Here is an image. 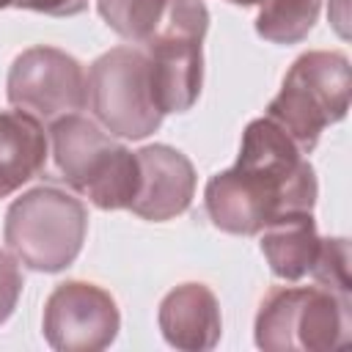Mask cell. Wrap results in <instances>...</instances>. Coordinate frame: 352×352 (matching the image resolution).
<instances>
[{"instance_id":"1","label":"cell","mask_w":352,"mask_h":352,"mask_svg":"<svg viewBox=\"0 0 352 352\" xmlns=\"http://www.w3.org/2000/svg\"><path fill=\"white\" fill-rule=\"evenodd\" d=\"M316 192V173L300 146L264 116L248 124L236 162L209 179L204 204L220 231L253 236L283 214L311 212Z\"/></svg>"},{"instance_id":"2","label":"cell","mask_w":352,"mask_h":352,"mask_svg":"<svg viewBox=\"0 0 352 352\" xmlns=\"http://www.w3.org/2000/svg\"><path fill=\"white\" fill-rule=\"evenodd\" d=\"M50 154L60 182L85 195L99 209H129L140 165L138 154L113 140L102 126L80 113L50 124Z\"/></svg>"},{"instance_id":"3","label":"cell","mask_w":352,"mask_h":352,"mask_svg":"<svg viewBox=\"0 0 352 352\" xmlns=\"http://www.w3.org/2000/svg\"><path fill=\"white\" fill-rule=\"evenodd\" d=\"M88 234L85 204L60 187L19 195L3 223V239L16 261L36 272H60L82 250Z\"/></svg>"},{"instance_id":"4","label":"cell","mask_w":352,"mask_h":352,"mask_svg":"<svg viewBox=\"0 0 352 352\" xmlns=\"http://www.w3.org/2000/svg\"><path fill=\"white\" fill-rule=\"evenodd\" d=\"M349 110V60L344 52L314 50L300 55L283 77L278 96L267 107L272 118L308 154L324 126L341 121Z\"/></svg>"},{"instance_id":"5","label":"cell","mask_w":352,"mask_h":352,"mask_svg":"<svg viewBox=\"0 0 352 352\" xmlns=\"http://www.w3.org/2000/svg\"><path fill=\"white\" fill-rule=\"evenodd\" d=\"M349 341V297L327 286H275L256 316L261 349H336Z\"/></svg>"},{"instance_id":"6","label":"cell","mask_w":352,"mask_h":352,"mask_svg":"<svg viewBox=\"0 0 352 352\" xmlns=\"http://www.w3.org/2000/svg\"><path fill=\"white\" fill-rule=\"evenodd\" d=\"M209 11L204 0H168L165 16L154 36L140 44L148 69L157 107L165 113H184L195 104L204 82V36Z\"/></svg>"},{"instance_id":"7","label":"cell","mask_w":352,"mask_h":352,"mask_svg":"<svg viewBox=\"0 0 352 352\" xmlns=\"http://www.w3.org/2000/svg\"><path fill=\"white\" fill-rule=\"evenodd\" d=\"M88 104L104 132L140 140L162 124L143 47H113L88 69Z\"/></svg>"},{"instance_id":"8","label":"cell","mask_w":352,"mask_h":352,"mask_svg":"<svg viewBox=\"0 0 352 352\" xmlns=\"http://www.w3.org/2000/svg\"><path fill=\"white\" fill-rule=\"evenodd\" d=\"M6 96L16 110L38 121L80 113L88 104V74L77 58L58 47H30L8 69Z\"/></svg>"},{"instance_id":"9","label":"cell","mask_w":352,"mask_h":352,"mask_svg":"<svg viewBox=\"0 0 352 352\" xmlns=\"http://www.w3.org/2000/svg\"><path fill=\"white\" fill-rule=\"evenodd\" d=\"M118 324L121 316L110 292L88 280H63L44 302V336L60 352L104 349Z\"/></svg>"},{"instance_id":"10","label":"cell","mask_w":352,"mask_h":352,"mask_svg":"<svg viewBox=\"0 0 352 352\" xmlns=\"http://www.w3.org/2000/svg\"><path fill=\"white\" fill-rule=\"evenodd\" d=\"M138 154L140 182L129 209L143 220H170L187 212L195 192V168L192 162L165 143L143 146Z\"/></svg>"},{"instance_id":"11","label":"cell","mask_w":352,"mask_h":352,"mask_svg":"<svg viewBox=\"0 0 352 352\" xmlns=\"http://www.w3.org/2000/svg\"><path fill=\"white\" fill-rule=\"evenodd\" d=\"M220 327L217 297L204 283H182L160 302V330L176 349H212Z\"/></svg>"},{"instance_id":"12","label":"cell","mask_w":352,"mask_h":352,"mask_svg":"<svg viewBox=\"0 0 352 352\" xmlns=\"http://www.w3.org/2000/svg\"><path fill=\"white\" fill-rule=\"evenodd\" d=\"M50 143L38 118L25 110L0 113V198L28 184L47 162Z\"/></svg>"},{"instance_id":"13","label":"cell","mask_w":352,"mask_h":352,"mask_svg":"<svg viewBox=\"0 0 352 352\" xmlns=\"http://www.w3.org/2000/svg\"><path fill=\"white\" fill-rule=\"evenodd\" d=\"M322 248V236L316 234V223L311 212H292L272 220L261 234V253L280 280H300L311 275L316 256Z\"/></svg>"},{"instance_id":"14","label":"cell","mask_w":352,"mask_h":352,"mask_svg":"<svg viewBox=\"0 0 352 352\" xmlns=\"http://www.w3.org/2000/svg\"><path fill=\"white\" fill-rule=\"evenodd\" d=\"M319 8L322 0H264L256 33L272 44H297L314 30Z\"/></svg>"},{"instance_id":"15","label":"cell","mask_w":352,"mask_h":352,"mask_svg":"<svg viewBox=\"0 0 352 352\" xmlns=\"http://www.w3.org/2000/svg\"><path fill=\"white\" fill-rule=\"evenodd\" d=\"M102 19L126 41L146 44L160 28L168 0H96Z\"/></svg>"},{"instance_id":"16","label":"cell","mask_w":352,"mask_h":352,"mask_svg":"<svg viewBox=\"0 0 352 352\" xmlns=\"http://www.w3.org/2000/svg\"><path fill=\"white\" fill-rule=\"evenodd\" d=\"M311 275L319 286H327V289L349 297V245L344 236L322 239V248H319Z\"/></svg>"},{"instance_id":"17","label":"cell","mask_w":352,"mask_h":352,"mask_svg":"<svg viewBox=\"0 0 352 352\" xmlns=\"http://www.w3.org/2000/svg\"><path fill=\"white\" fill-rule=\"evenodd\" d=\"M19 294H22V272L16 267V258L0 248V324L14 314Z\"/></svg>"},{"instance_id":"18","label":"cell","mask_w":352,"mask_h":352,"mask_svg":"<svg viewBox=\"0 0 352 352\" xmlns=\"http://www.w3.org/2000/svg\"><path fill=\"white\" fill-rule=\"evenodd\" d=\"M14 6L50 14V16H72V14H80L88 6V0H14Z\"/></svg>"},{"instance_id":"19","label":"cell","mask_w":352,"mask_h":352,"mask_svg":"<svg viewBox=\"0 0 352 352\" xmlns=\"http://www.w3.org/2000/svg\"><path fill=\"white\" fill-rule=\"evenodd\" d=\"M234 6H256V3H264V0H228Z\"/></svg>"},{"instance_id":"20","label":"cell","mask_w":352,"mask_h":352,"mask_svg":"<svg viewBox=\"0 0 352 352\" xmlns=\"http://www.w3.org/2000/svg\"><path fill=\"white\" fill-rule=\"evenodd\" d=\"M6 6H14V0H0V8H6Z\"/></svg>"}]
</instances>
